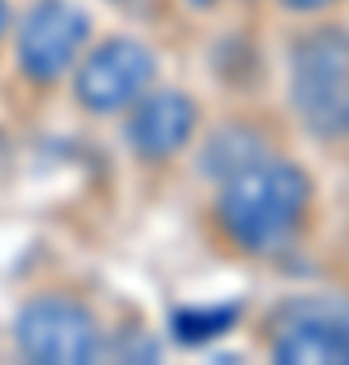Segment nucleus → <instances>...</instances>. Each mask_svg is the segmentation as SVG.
<instances>
[{
  "label": "nucleus",
  "mask_w": 349,
  "mask_h": 365,
  "mask_svg": "<svg viewBox=\"0 0 349 365\" xmlns=\"http://www.w3.org/2000/svg\"><path fill=\"white\" fill-rule=\"evenodd\" d=\"M309 203V179L293 163L256 158L228 175L220 191V220L248 252H276L293 240Z\"/></svg>",
  "instance_id": "nucleus-1"
},
{
  "label": "nucleus",
  "mask_w": 349,
  "mask_h": 365,
  "mask_svg": "<svg viewBox=\"0 0 349 365\" xmlns=\"http://www.w3.org/2000/svg\"><path fill=\"white\" fill-rule=\"evenodd\" d=\"M293 98L300 118L321 138L349 134V37L317 33L297 49Z\"/></svg>",
  "instance_id": "nucleus-2"
},
{
  "label": "nucleus",
  "mask_w": 349,
  "mask_h": 365,
  "mask_svg": "<svg viewBox=\"0 0 349 365\" xmlns=\"http://www.w3.org/2000/svg\"><path fill=\"white\" fill-rule=\"evenodd\" d=\"M16 341L33 361H93L98 325L93 317L61 297H37L16 317Z\"/></svg>",
  "instance_id": "nucleus-3"
},
{
  "label": "nucleus",
  "mask_w": 349,
  "mask_h": 365,
  "mask_svg": "<svg viewBox=\"0 0 349 365\" xmlns=\"http://www.w3.org/2000/svg\"><path fill=\"white\" fill-rule=\"evenodd\" d=\"M155 73V57L151 49H143L138 41H106L81 61L78 69V102L93 114H110L130 106L138 93L146 90V81Z\"/></svg>",
  "instance_id": "nucleus-4"
},
{
  "label": "nucleus",
  "mask_w": 349,
  "mask_h": 365,
  "mask_svg": "<svg viewBox=\"0 0 349 365\" xmlns=\"http://www.w3.org/2000/svg\"><path fill=\"white\" fill-rule=\"evenodd\" d=\"M86 13H78L65 0H41L37 9L25 16L16 53H21V69L33 81H53L74 66L81 41H86Z\"/></svg>",
  "instance_id": "nucleus-5"
},
{
  "label": "nucleus",
  "mask_w": 349,
  "mask_h": 365,
  "mask_svg": "<svg viewBox=\"0 0 349 365\" xmlns=\"http://www.w3.org/2000/svg\"><path fill=\"white\" fill-rule=\"evenodd\" d=\"M272 353L280 361H345L349 365V309L329 300L297 304L276 333Z\"/></svg>",
  "instance_id": "nucleus-6"
},
{
  "label": "nucleus",
  "mask_w": 349,
  "mask_h": 365,
  "mask_svg": "<svg viewBox=\"0 0 349 365\" xmlns=\"http://www.w3.org/2000/svg\"><path fill=\"white\" fill-rule=\"evenodd\" d=\"M195 130V106L183 93H155L146 98L134 118H130V146L143 158H167L171 150H179Z\"/></svg>",
  "instance_id": "nucleus-7"
},
{
  "label": "nucleus",
  "mask_w": 349,
  "mask_h": 365,
  "mask_svg": "<svg viewBox=\"0 0 349 365\" xmlns=\"http://www.w3.org/2000/svg\"><path fill=\"white\" fill-rule=\"evenodd\" d=\"M260 158V143L248 130H223L216 134L211 150H203V170L207 175H236L240 167Z\"/></svg>",
  "instance_id": "nucleus-8"
},
{
  "label": "nucleus",
  "mask_w": 349,
  "mask_h": 365,
  "mask_svg": "<svg viewBox=\"0 0 349 365\" xmlns=\"http://www.w3.org/2000/svg\"><path fill=\"white\" fill-rule=\"evenodd\" d=\"M228 321H232V309H223V313H207V317L179 313V317H175V329H179V337L199 341V337H211V333H223Z\"/></svg>",
  "instance_id": "nucleus-9"
},
{
  "label": "nucleus",
  "mask_w": 349,
  "mask_h": 365,
  "mask_svg": "<svg viewBox=\"0 0 349 365\" xmlns=\"http://www.w3.org/2000/svg\"><path fill=\"white\" fill-rule=\"evenodd\" d=\"M288 9H297V13H309V9H325L329 0H285Z\"/></svg>",
  "instance_id": "nucleus-10"
},
{
  "label": "nucleus",
  "mask_w": 349,
  "mask_h": 365,
  "mask_svg": "<svg viewBox=\"0 0 349 365\" xmlns=\"http://www.w3.org/2000/svg\"><path fill=\"white\" fill-rule=\"evenodd\" d=\"M4 21H9V13H4V0H0V33H4Z\"/></svg>",
  "instance_id": "nucleus-11"
},
{
  "label": "nucleus",
  "mask_w": 349,
  "mask_h": 365,
  "mask_svg": "<svg viewBox=\"0 0 349 365\" xmlns=\"http://www.w3.org/2000/svg\"><path fill=\"white\" fill-rule=\"evenodd\" d=\"M191 4H211V0H191Z\"/></svg>",
  "instance_id": "nucleus-12"
}]
</instances>
